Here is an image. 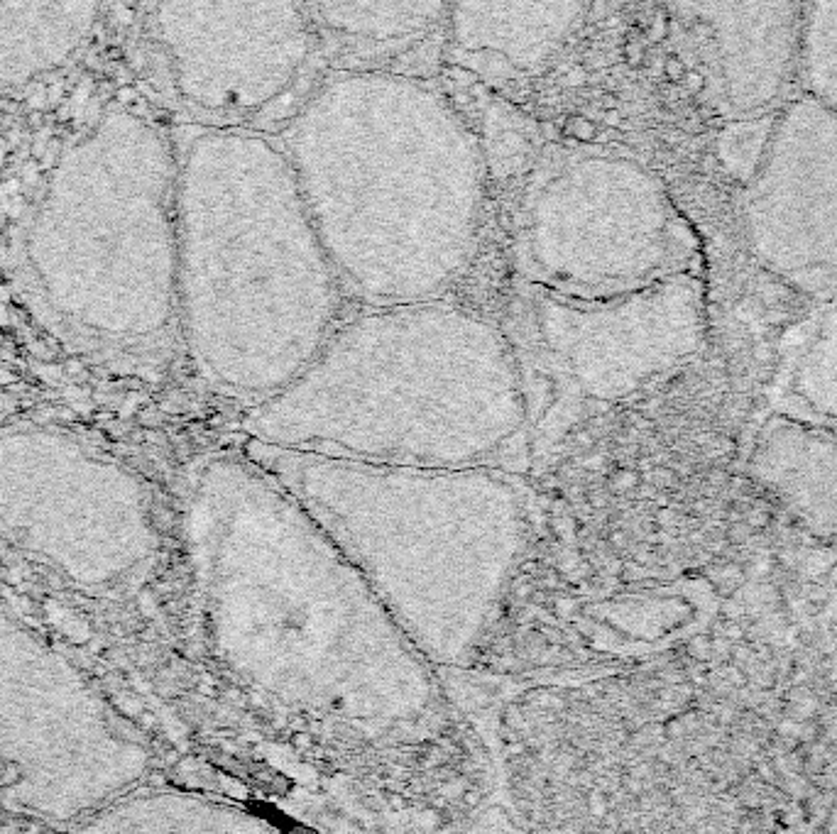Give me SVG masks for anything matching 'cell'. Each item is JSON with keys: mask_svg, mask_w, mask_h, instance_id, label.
<instances>
[{"mask_svg": "<svg viewBox=\"0 0 837 834\" xmlns=\"http://www.w3.org/2000/svg\"><path fill=\"white\" fill-rule=\"evenodd\" d=\"M502 328L536 446L696 360L708 333L705 287L698 272H683L629 294L573 299L517 282Z\"/></svg>", "mask_w": 837, "mask_h": 834, "instance_id": "obj_8", "label": "cell"}, {"mask_svg": "<svg viewBox=\"0 0 837 834\" xmlns=\"http://www.w3.org/2000/svg\"><path fill=\"white\" fill-rule=\"evenodd\" d=\"M585 10L588 0H448L443 52L483 81L529 79L554 62Z\"/></svg>", "mask_w": 837, "mask_h": 834, "instance_id": "obj_14", "label": "cell"}, {"mask_svg": "<svg viewBox=\"0 0 837 834\" xmlns=\"http://www.w3.org/2000/svg\"><path fill=\"white\" fill-rule=\"evenodd\" d=\"M0 531L86 590L128 583L157 548L140 477L49 426L0 431Z\"/></svg>", "mask_w": 837, "mask_h": 834, "instance_id": "obj_10", "label": "cell"}, {"mask_svg": "<svg viewBox=\"0 0 837 834\" xmlns=\"http://www.w3.org/2000/svg\"><path fill=\"white\" fill-rule=\"evenodd\" d=\"M749 470L815 531H837V433L791 416L764 421Z\"/></svg>", "mask_w": 837, "mask_h": 834, "instance_id": "obj_16", "label": "cell"}, {"mask_svg": "<svg viewBox=\"0 0 837 834\" xmlns=\"http://www.w3.org/2000/svg\"><path fill=\"white\" fill-rule=\"evenodd\" d=\"M722 118L767 115L798 91L803 0H671Z\"/></svg>", "mask_w": 837, "mask_h": 834, "instance_id": "obj_13", "label": "cell"}, {"mask_svg": "<svg viewBox=\"0 0 837 834\" xmlns=\"http://www.w3.org/2000/svg\"><path fill=\"white\" fill-rule=\"evenodd\" d=\"M350 304L443 299L478 255V135L404 69L328 67L275 133Z\"/></svg>", "mask_w": 837, "mask_h": 834, "instance_id": "obj_2", "label": "cell"}, {"mask_svg": "<svg viewBox=\"0 0 837 834\" xmlns=\"http://www.w3.org/2000/svg\"><path fill=\"white\" fill-rule=\"evenodd\" d=\"M517 282L573 299L637 292L698 272L700 240L664 179L625 150L551 145L510 221Z\"/></svg>", "mask_w": 837, "mask_h": 834, "instance_id": "obj_7", "label": "cell"}, {"mask_svg": "<svg viewBox=\"0 0 837 834\" xmlns=\"http://www.w3.org/2000/svg\"><path fill=\"white\" fill-rule=\"evenodd\" d=\"M248 441L385 465L517 470L529 404L502 323L456 301L363 306L282 392L248 406Z\"/></svg>", "mask_w": 837, "mask_h": 834, "instance_id": "obj_4", "label": "cell"}, {"mask_svg": "<svg viewBox=\"0 0 837 834\" xmlns=\"http://www.w3.org/2000/svg\"><path fill=\"white\" fill-rule=\"evenodd\" d=\"M177 140V333L209 387L260 404L319 355L346 294L272 133Z\"/></svg>", "mask_w": 837, "mask_h": 834, "instance_id": "obj_3", "label": "cell"}, {"mask_svg": "<svg viewBox=\"0 0 837 834\" xmlns=\"http://www.w3.org/2000/svg\"><path fill=\"white\" fill-rule=\"evenodd\" d=\"M106 0H0V93L69 64L89 42Z\"/></svg>", "mask_w": 837, "mask_h": 834, "instance_id": "obj_17", "label": "cell"}, {"mask_svg": "<svg viewBox=\"0 0 837 834\" xmlns=\"http://www.w3.org/2000/svg\"><path fill=\"white\" fill-rule=\"evenodd\" d=\"M328 67L404 69L441 40L448 0H302ZM407 71V69H404Z\"/></svg>", "mask_w": 837, "mask_h": 834, "instance_id": "obj_15", "label": "cell"}, {"mask_svg": "<svg viewBox=\"0 0 837 834\" xmlns=\"http://www.w3.org/2000/svg\"><path fill=\"white\" fill-rule=\"evenodd\" d=\"M720 155L759 265L813 301L835 299L837 113L796 91L767 115L730 120Z\"/></svg>", "mask_w": 837, "mask_h": 834, "instance_id": "obj_12", "label": "cell"}, {"mask_svg": "<svg viewBox=\"0 0 837 834\" xmlns=\"http://www.w3.org/2000/svg\"><path fill=\"white\" fill-rule=\"evenodd\" d=\"M152 37L191 125L275 135L328 69L302 0H152Z\"/></svg>", "mask_w": 837, "mask_h": 834, "instance_id": "obj_11", "label": "cell"}, {"mask_svg": "<svg viewBox=\"0 0 837 834\" xmlns=\"http://www.w3.org/2000/svg\"><path fill=\"white\" fill-rule=\"evenodd\" d=\"M177 140L111 111L64 152L25 233L35 292L101 358L155 353L177 331Z\"/></svg>", "mask_w": 837, "mask_h": 834, "instance_id": "obj_6", "label": "cell"}, {"mask_svg": "<svg viewBox=\"0 0 837 834\" xmlns=\"http://www.w3.org/2000/svg\"><path fill=\"white\" fill-rule=\"evenodd\" d=\"M184 539L206 644L240 683L370 737L419 734L439 715L431 663L248 455L196 468Z\"/></svg>", "mask_w": 837, "mask_h": 834, "instance_id": "obj_1", "label": "cell"}, {"mask_svg": "<svg viewBox=\"0 0 837 834\" xmlns=\"http://www.w3.org/2000/svg\"><path fill=\"white\" fill-rule=\"evenodd\" d=\"M776 414L837 433V296L815 304L781 340Z\"/></svg>", "mask_w": 837, "mask_h": 834, "instance_id": "obj_18", "label": "cell"}, {"mask_svg": "<svg viewBox=\"0 0 837 834\" xmlns=\"http://www.w3.org/2000/svg\"><path fill=\"white\" fill-rule=\"evenodd\" d=\"M245 455L299 499L426 661L470 656L527 548L517 470L365 463L257 441Z\"/></svg>", "mask_w": 837, "mask_h": 834, "instance_id": "obj_5", "label": "cell"}, {"mask_svg": "<svg viewBox=\"0 0 837 834\" xmlns=\"http://www.w3.org/2000/svg\"><path fill=\"white\" fill-rule=\"evenodd\" d=\"M147 768L145 746L89 680L0 614V773L10 798L49 820H86L138 786Z\"/></svg>", "mask_w": 837, "mask_h": 834, "instance_id": "obj_9", "label": "cell"}, {"mask_svg": "<svg viewBox=\"0 0 837 834\" xmlns=\"http://www.w3.org/2000/svg\"><path fill=\"white\" fill-rule=\"evenodd\" d=\"M798 91L837 113V0H803Z\"/></svg>", "mask_w": 837, "mask_h": 834, "instance_id": "obj_20", "label": "cell"}, {"mask_svg": "<svg viewBox=\"0 0 837 834\" xmlns=\"http://www.w3.org/2000/svg\"><path fill=\"white\" fill-rule=\"evenodd\" d=\"M84 832H272L270 820L231 800L182 790H128L81 820Z\"/></svg>", "mask_w": 837, "mask_h": 834, "instance_id": "obj_19", "label": "cell"}]
</instances>
